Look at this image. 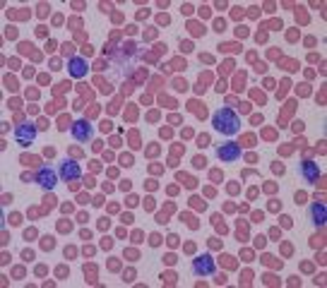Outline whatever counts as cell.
<instances>
[{"mask_svg": "<svg viewBox=\"0 0 327 288\" xmlns=\"http://www.w3.org/2000/svg\"><path fill=\"white\" fill-rule=\"evenodd\" d=\"M212 125H214L217 132L231 137V134H236V132L241 130V118H238L231 108H219V111L212 115Z\"/></svg>", "mask_w": 327, "mask_h": 288, "instance_id": "obj_1", "label": "cell"}, {"mask_svg": "<svg viewBox=\"0 0 327 288\" xmlns=\"http://www.w3.org/2000/svg\"><path fill=\"white\" fill-rule=\"evenodd\" d=\"M137 58H140V51H137V46L128 41V43H123L120 48H116V53H113V65L120 70V67H125V72H130L132 65L137 63Z\"/></svg>", "mask_w": 327, "mask_h": 288, "instance_id": "obj_2", "label": "cell"}, {"mask_svg": "<svg viewBox=\"0 0 327 288\" xmlns=\"http://www.w3.org/2000/svg\"><path fill=\"white\" fill-rule=\"evenodd\" d=\"M190 269L195 276H209V274H214V259H212V255H200L193 259Z\"/></svg>", "mask_w": 327, "mask_h": 288, "instance_id": "obj_3", "label": "cell"}, {"mask_svg": "<svg viewBox=\"0 0 327 288\" xmlns=\"http://www.w3.org/2000/svg\"><path fill=\"white\" fill-rule=\"evenodd\" d=\"M217 159L221 161V163H233V161H238L241 159V147H238L236 142L221 144V147L217 149Z\"/></svg>", "mask_w": 327, "mask_h": 288, "instance_id": "obj_4", "label": "cell"}, {"mask_svg": "<svg viewBox=\"0 0 327 288\" xmlns=\"http://www.w3.org/2000/svg\"><path fill=\"white\" fill-rule=\"evenodd\" d=\"M15 139H17V144H19V147H29L34 139H36V127L29 125V123L17 125V127H15Z\"/></svg>", "mask_w": 327, "mask_h": 288, "instance_id": "obj_5", "label": "cell"}, {"mask_svg": "<svg viewBox=\"0 0 327 288\" xmlns=\"http://www.w3.org/2000/svg\"><path fill=\"white\" fill-rule=\"evenodd\" d=\"M298 173H301V178H303L305 183H318V180H320V168H318V163H313V161H301Z\"/></svg>", "mask_w": 327, "mask_h": 288, "instance_id": "obj_6", "label": "cell"}, {"mask_svg": "<svg viewBox=\"0 0 327 288\" xmlns=\"http://www.w3.org/2000/svg\"><path fill=\"white\" fill-rule=\"evenodd\" d=\"M36 185H41L43 190H53L56 187V183H58V178H56V173L51 170V168H39L36 170V180H34Z\"/></svg>", "mask_w": 327, "mask_h": 288, "instance_id": "obj_7", "label": "cell"}, {"mask_svg": "<svg viewBox=\"0 0 327 288\" xmlns=\"http://www.w3.org/2000/svg\"><path fill=\"white\" fill-rule=\"evenodd\" d=\"M70 132H72V137H75L77 142H89V139H92V125H89L87 120L72 123V125H70Z\"/></svg>", "mask_w": 327, "mask_h": 288, "instance_id": "obj_8", "label": "cell"}, {"mask_svg": "<svg viewBox=\"0 0 327 288\" xmlns=\"http://www.w3.org/2000/svg\"><path fill=\"white\" fill-rule=\"evenodd\" d=\"M82 175V168H79V163H75V161H63L60 163V178L63 180H77Z\"/></svg>", "mask_w": 327, "mask_h": 288, "instance_id": "obj_9", "label": "cell"}, {"mask_svg": "<svg viewBox=\"0 0 327 288\" xmlns=\"http://www.w3.org/2000/svg\"><path fill=\"white\" fill-rule=\"evenodd\" d=\"M308 216L315 226H325V202H313L308 209Z\"/></svg>", "mask_w": 327, "mask_h": 288, "instance_id": "obj_10", "label": "cell"}, {"mask_svg": "<svg viewBox=\"0 0 327 288\" xmlns=\"http://www.w3.org/2000/svg\"><path fill=\"white\" fill-rule=\"evenodd\" d=\"M67 70H70V74L72 77H84L87 74V60L84 58H70V63H67Z\"/></svg>", "mask_w": 327, "mask_h": 288, "instance_id": "obj_11", "label": "cell"}, {"mask_svg": "<svg viewBox=\"0 0 327 288\" xmlns=\"http://www.w3.org/2000/svg\"><path fill=\"white\" fill-rule=\"evenodd\" d=\"M41 247H43V250H53V247H56V240H53L51 235H46V238H41Z\"/></svg>", "mask_w": 327, "mask_h": 288, "instance_id": "obj_12", "label": "cell"}, {"mask_svg": "<svg viewBox=\"0 0 327 288\" xmlns=\"http://www.w3.org/2000/svg\"><path fill=\"white\" fill-rule=\"evenodd\" d=\"M178 180H183V183H185V187H195V185H197L193 178H188V175H183V173H178Z\"/></svg>", "mask_w": 327, "mask_h": 288, "instance_id": "obj_13", "label": "cell"}, {"mask_svg": "<svg viewBox=\"0 0 327 288\" xmlns=\"http://www.w3.org/2000/svg\"><path fill=\"white\" fill-rule=\"evenodd\" d=\"M149 245H152V247H159V245H161V235L152 233V235H149Z\"/></svg>", "mask_w": 327, "mask_h": 288, "instance_id": "obj_14", "label": "cell"}, {"mask_svg": "<svg viewBox=\"0 0 327 288\" xmlns=\"http://www.w3.org/2000/svg\"><path fill=\"white\" fill-rule=\"evenodd\" d=\"M193 163H195V168H204L207 159H204V156H195V159H193Z\"/></svg>", "mask_w": 327, "mask_h": 288, "instance_id": "obj_15", "label": "cell"}, {"mask_svg": "<svg viewBox=\"0 0 327 288\" xmlns=\"http://www.w3.org/2000/svg\"><path fill=\"white\" fill-rule=\"evenodd\" d=\"M43 202H46V209H53V202H56V197H53V194H46V199H43Z\"/></svg>", "mask_w": 327, "mask_h": 288, "instance_id": "obj_16", "label": "cell"}, {"mask_svg": "<svg viewBox=\"0 0 327 288\" xmlns=\"http://www.w3.org/2000/svg\"><path fill=\"white\" fill-rule=\"evenodd\" d=\"M101 247H103V250H111V247H113V240H111V238H103V240H101Z\"/></svg>", "mask_w": 327, "mask_h": 288, "instance_id": "obj_17", "label": "cell"}, {"mask_svg": "<svg viewBox=\"0 0 327 288\" xmlns=\"http://www.w3.org/2000/svg\"><path fill=\"white\" fill-rule=\"evenodd\" d=\"M224 27H226L224 19H217V22H214V29H217V31H224Z\"/></svg>", "mask_w": 327, "mask_h": 288, "instance_id": "obj_18", "label": "cell"}, {"mask_svg": "<svg viewBox=\"0 0 327 288\" xmlns=\"http://www.w3.org/2000/svg\"><path fill=\"white\" fill-rule=\"evenodd\" d=\"M236 36H238V38H243V36H248V29H245V27H238V29H236Z\"/></svg>", "mask_w": 327, "mask_h": 288, "instance_id": "obj_19", "label": "cell"}, {"mask_svg": "<svg viewBox=\"0 0 327 288\" xmlns=\"http://www.w3.org/2000/svg\"><path fill=\"white\" fill-rule=\"evenodd\" d=\"M108 226H111V221H108V219H99V228H101V230H106Z\"/></svg>", "mask_w": 327, "mask_h": 288, "instance_id": "obj_20", "label": "cell"}, {"mask_svg": "<svg viewBox=\"0 0 327 288\" xmlns=\"http://www.w3.org/2000/svg\"><path fill=\"white\" fill-rule=\"evenodd\" d=\"M22 257L29 262V259H34V250H22Z\"/></svg>", "mask_w": 327, "mask_h": 288, "instance_id": "obj_21", "label": "cell"}, {"mask_svg": "<svg viewBox=\"0 0 327 288\" xmlns=\"http://www.w3.org/2000/svg\"><path fill=\"white\" fill-rule=\"evenodd\" d=\"M255 247H258V250H262V247H265V238H255Z\"/></svg>", "mask_w": 327, "mask_h": 288, "instance_id": "obj_22", "label": "cell"}, {"mask_svg": "<svg viewBox=\"0 0 327 288\" xmlns=\"http://www.w3.org/2000/svg\"><path fill=\"white\" fill-rule=\"evenodd\" d=\"M197 142H200V147H207V144H209V137H207V134H202Z\"/></svg>", "mask_w": 327, "mask_h": 288, "instance_id": "obj_23", "label": "cell"}, {"mask_svg": "<svg viewBox=\"0 0 327 288\" xmlns=\"http://www.w3.org/2000/svg\"><path fill=\"white\" fill-rule=\"evenodd\" d=\"M79 235H82V240H89V238H92V233H89V228H82V233H79Z\"/></svg>", "mask_w": 327, "mask_h": 288, "instance_id": "obj_24", "label": "cell"}, {"mask_svg": "<svg viewBox=\"0 0 327 288\" xmlns=\"http://www.w3.org/2000/svg\"><path fill=\"white\" fill-rule=\"evenodd\" d=\"M219 48H224V51H238L236 43H226V46H219Z\"/></svg>", "mask_w": 327, "mask_h": 288, "instance_id": "obj_25", "label": "cell"}, {"mask_svg": "<svg viewBox=\"0 0 327 288\" xmlns=\"http://www.w3.org/2000/svg\"><path fill=\"white\" fill-rule=\"evenodd\" d=\"M281 226H284V228H291V219H289V216H281Z\"/></svg>", "mask_w": 327, "mask_h": 288, "instance_id": "obj_26", "label": "cell"}, {"mask_svg": "<svg viewBox=\"0 0 327 288\" xmlns=\"http://www.w3.org/2000/svg\"><path fill=\"white\" fill-rule=\"evenodd\" d=\"M108 130H111V123H108V120H103V123H101V132H108Z\"/></svg>", "mask_w": 327, "mask_h": 288, "instance_id": "obj_27", "label": "cell"}, {"mask_svg": "<svg viewBox=\"0 0 327 288\" xmlns=\"http://www.w3.org/2000/svg\"><path fill=\"white\" fill-rule=\"evenodd\" d=\"M137 202H140V199H137V197H135V194H132V197H128V207H135V204H137Z\"/></svg>", "mask_w": 327, "mask_h": 288, "instance_id": "obj_28", "label": "cell"}, {"mask_svg": "<svg viewBox=\"0 0 327 288\" xmlns=\"http://www.w3.org/2000/svg\"><path fill=\"white\" fill-rule=\"evenodd\" d=\"M82 53H84V55H92V53H94V48H92V46H84V48H82Z\"/></svg>", "mask_w": 327, "mask_h": 288, "instance_id": "obj_29", "label": "cell"}, {"mask_svg": "<svg viewBox=\"0 0 327 288\" xmlns=\"http://www.w3.org/2000/svg\"><path fill=\"white\" fill-rule=\"evenodd\" d=\"M120 190H123V192L130 190V180H123V183H120Z\"/></svg>", "mask_w": 327, "mask_h": 288, "instance_id": "obj_30", "label": "cell"}, {"mask_svg": "<svg viewBox=\"0 0 327 288\" xmlns=\"http://www.w3.org/2000/svg\"><path fill=\"white\" fill-rule=\"evenodd\" d=\"M34 235H36V233H34V228H29V230H24V238H27V240H29V238H34Z\"/></svg>", "mask_w": 327, "mask_h": 288, "instance_id": "obj_31", "label": "cell"}, {"mask_svg": "<svg viewBox=\"0 0 327 288\" xmlns=\"http://www.w3.org/2000/svg\"><path fill=\"white\" fill-rule=\"evenodd\" d=\"M180 48H183L185 53H188V51H193V46H190V43H183V41H180Z\"/></svg>", "mask_w": 327, "mask_h": 288, "instance_id": "obj_32", "label": "cell"}, {"mask_svg": "<svg viewBox=\"0 0 327 288\" xmlns=\"http://www.w3.org/2000/svg\"><path fill=\"white\" fill-rule=\"evenodd\" d=\"M272 168H274V170H277V173H284V166H281V163H274V166H272Z\"/></svg>", "mask_w": 327, "mask_h": 288, "instance_id": "obj_33", "label": "cell"}, {"mask_svg": "<svg viewBox=\"0 0 327 288\" xmlns=\"http://www.w3.org/2000/svg\"><path fill=\"white\" fill-rule=\"evenodd\" d=\"M168 245H178V238L176 235H168Z\"/></svg>", "mask_w": 327, "mask_h": 288, "instance_id": "obj_34", "label": "cell"}, {"mask_svg": "<svg viewBox=\"0 0 327 288\" xmlns=\"http://www.w3.org/2000/svg\"><path fill=\"white\" fill-rule=\"evenodd\" d=\"M63 53H65V55H67V53H72V46H70V43H65V46H63Z\"/></svg>", "mask_w": 327, "mask_h": 288, "instance_id": "obj_35", "label": "cell"}]
</instances>
